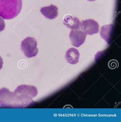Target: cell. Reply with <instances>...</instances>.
<instances>
[{
  "mask_svg": "<svg viewBox=\"0 0 121 122\" xmlns=\"http://www.w3.org/2000/svg\"><path fill=\"white\" fill-rule=\"evenodd\" d=\"M38 94L34 86L20 85L13 92L6 88L0 89V105L6 107L22 108L33 102V99Z\"/></svg>",
  "mask_w": 121,
  "mask_h": 122,
  "instance_id": "1",
  "label": "cell"
},
{
  "mask_svg": "<svg viewBox=\"0 0 121 122\" xmlns=\"http://www.w3.org/2000/svg\"><path fill=\"white\" fill-rule=\"evenodd\" d=\"M22 0H0V16L11 20L19 15L22 10Z\"/></svg>",
  "mask_w": 121,
  "mask_h": 122,
  "instance_id": "2",
  "label": "cell"
},
{
  "mask_svg": "<svg viewBox=\"0 0 121 122\" xmlns=\"http://www.w3.org/2000/svg\"><path fill=\"white\" fill-rule=\"evenodd\" d=\"M37 42L34 38L27 37L24 39L21 44V49L25 56L27 58L35 57L38 54Z\"/></svg>",
  "mask_w": 121,
  "mask_h": 122,
  "instance_id": "3",
  "label": "cell"
},
{
  "mask_svg": "<svg viewBox=\"0 0 121 122\" xmlns=\"http://www.w3.org/2000/svg\"><path fill=\"white\" fill-rule=\"evenodd\" d=\"M80 27L82 31L86 35L97 34L99 30V24L92 19L82 20L80 22Z\"/></svg>",
  "mask_w": 121,
  "mask_h": 122,
  "instance_id": "4",
  "label": "cell"
},
{
  "mask_svg": "<svg viewBox=\"0 0 121 122\" xmlns=\"http://www.w3.org/2000/svg\"><path fill=\"white\" fill-rule=\"evenodd\" d=\"M86 37V34L82 31L78 30H72L70 32L69 35L72 45L77 48L79 47L84 44Z\"/></svg>",
  "mask_w": 121,
  "mask_h": 122,
  "instance_id": "5",
  "label": "cell"
},
{
  "mask_svg": "<svg viewBox=\"0 0 121 122\" xmlns=\"http://www.w3.org/2000/svg\"><path fill=\"white\" fill-rule=\"evenodd\" d=\"M58 8L55 5L51 4L49 6H45L41 8V13L46 18L49 20H53L57 17L58 15Z\"/></svg>",
  "mask_w": 121,
  "mask_h": 122,
  "instance_id": "6",
  "label": "cell"
},
{
  "mask_svg": "<svg viewBox=\"0 0 121 122\" xmlns=\"http://www.w3.org/2000/svg\"><path fill=\"white\" fill-rule=\"evenodd\" d=\"M79 52L75 48H71L66 52V59L67 62L71 64H76L79 62Z\"/></svg>",
  "mask_w": 121,
  "mask_h": 122,
  "instance_id": "7",
  "label": "cell"
},
{
  "mask_svg": "<svg viewBox=\"0 0 121 122\" xmlns=\"http://www.w3.org/2000/svg\"><path fill=\"white\" fill-rule=\"evenodd\" d=\"M63 24L72 30H78L80 29V21L77 17L71 15H66L63 19Z\"/></svg>",
  "mask_w": 121,
  "mask_h": 122,
  "instance_id": "8",
  "label": "cell"
},
{
  "mask_svg": "<svg viewBox=\"0 0 121 122\" xmlns=\"http://www.w3.org/2000/svg\"><path fill=\"white\" fill-rule=\"evenodd\" d=\"M113 29V26L112 24L103 26L101 28L100 34L101 37L104 39L108 44H110L111 41Z\"/></svg>",
  "mask_w": 121,
  "mask_h": 122,
  "instance_id": "9",
  "label": "cell"
},
{
  "mask_svg": "<svg viewBox=\"0 0 121 122\" xmlns=\"http://www.w3.org/2000/svg\"><path fill=\"white\" fill-rule=\"evenodd\" d=\"M5 28V22L4 20L2 17L0 16V32H2L4 30Z\"/></svg>",
  "mask_w": 121,
  "mask_h": 122,
  "instance_id": "10",
  "label": "cell"
},
{
  "mask_svg": "<svg viewBox=\"0 0 121 122\" xmlns=\"http://www.w3.org/2000/svg\"><path fill=\"white\" fill-rule=\"evenodd\" d=\"M3 59L2 58V57L0 56V70H1L2 67H3Z\"/></svg>",
  "mask_w": 121,
  "mask_h": 122,
  "instance_id": "11",
  "label": "cell"
},
{
  "mask_svg": "<svg viewBox=\"0 0 121 122\" xmlns=\"http://www.w3.org/2000/svg\"><path fill=\"white\" fill-rule=\"evenodd\" d=\"M88 1H90V2H92V1H95L96 0H88Z\"/></svg>",
  "mask_w": 121,
  "mask_h": 122,
  "instance_id": "12",
  "label": "cell"
}]
</instances>
